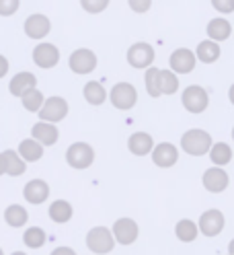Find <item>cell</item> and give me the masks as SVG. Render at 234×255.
Wrapping results in <instances>:
<instances>
[{
	"mask_svg": "<svg viewBox=\"0 0 234 255\" xmlns=\"http://www.w3.org/2000/svg\"><path fill=\"white\" fill-rule=\"evenodd\" d=\"M214 144V138L208 130L201 128H191V130L183 132L181 136V150L189 156H206Z\"/></svg>",
	"mask_w": 234,
	"mask_h": 255,
	"instance_id": "6da1fadb",
	"label": "cell"
},
{
	"mask_svg": "<svg viewBox=\"0 0 234 255\" xmlns=\"http://www.w3.org/2000/svg\"><path fill=\"white\" fill-rule=\"evenodd\" d=\"M181 105L193 116H199L210 107V93L201 85H189L181 93Z\"/></svg>",
	"mask_w": 234,
	"mask_h": 255,
	"instance_id": "7a4b0ae2",
	"label": "cell"
},
{
	"mask_svg": "<svg viewBox=\"0 0 234 255\" xmlns=\"http://www.w3.org/2000/svg\"><path fill=\"white\" fill-rule=\"evenodd\" d=\"M66 163H68V167H72L76 171H84L95 163V148L82 140L72 142L66 150Z\"/></svg>",
	"mask_w": 234,
	"mask_h": 255,
	"instance_id": "3957f363",
	"label": "cell"
},
{
	"mask_svg": "<svg viewBox=\"0 0 234 255\" xmlns=\"http://www.w3.org/2000/svg\"><path fill=\"white\" fill-rule=\"evenodd\" d=\"M70 114V105L64 97H60V95H52V97H45L43 101V107L39 109V120L41 122H50V124H60L64 122Z\"/></svg>",
	"mask_w": 234,
	"mask_h": 255,
	"instance_id": "277c9868",
	"label": "cell"
},
{
	"mask_svg": "<svg viewBox=\"0 0 234 255\" xmlns=\"http://www.w3.org/2000/svg\"><path fill=\"white\" fill-rule=\"evenodd\" d=\"M126 60L132 68L136 70H146L150 66H154V60H156V52L154 47L148 41H136L128 47V54Z\"/></svg>",
	"mask_w": 234,
	"mask_h": 255,
	"instance_id": "5b68a950",
	"label": "cell"
},
{
	"mask_svg": "<svg viewBox=\"0 0 234 255\" xmlns=\"http://www.w3.org/2000/svg\"><path fill=\"white\" fill-rule=\"evenodd\" d=\"M109 101L119 111H130L138 103V89L132 83H117L109 91Z\"/></svg>",
	"mask_w": 234,
	"mask_h": 255,
	"instance_id": "8992f818",
	"label": "cell"
},
{
	"mask_svg": "<svg viewBox=\"0 0 234 255\" xmlns=\"http://www.w3.org/2000/svg\"><path fill=\"white\" fill-rule=\"evenodd\" d=\"M86 247L92 253H97V255L111 253L113 247H115V239H113L111 229H107V227H92L86 233Z\"/></svg>",
	"mask_w": 234,
	"mask_h": 255,
	"instance_id": "52a82bcc",
	"label": "cell"
},
{
	"mask_svg": "<svg viewBox=\"0 0 234 255\" xmlns=\"http://www.w3.org/2000/svg\"><path fill=\"white\" fill-rule=\"evenodd\" d=\"M97 64H99V58L97 54L88 50V47H78V50H74L68 58V68L74 72V74H90L97 70Z\"/></svg>",
	"mask_w": 234,
	"mask_h": 255,
	"instance_id": "ba28073f",
	"label": "cell"
},
{
	"mask_svg": "<svg viewBox=\"0 0 234 255\" xmlns=\"http://www.w3.org/2000/svg\"><path fill=\"white\" fill-rule=\"evenodd\" d=\"M31 58H33L35 66L41 68V70H52L56 68L60 64V47L52 41H39L35 47H33V54H31Z\"/></svg>",
	"mask_w": 234,
	"mask_h": 255,
	"instance_id": "9c48e42d",
	"label": "cell"
},
{
	"mask_svg": "<svg viewBox=\"0 0 234 255\" xmlns=\"http://www.w3.org/2000/svg\"><path fill=\"white\" fill-rule=\"evenodd\" d=\"M23 31H25V35H27L29 39L43 41L45 37L52 33V21H50L48 14H43V12H33V14H29V17L25 19V23H23Z\"/></svg>",
	"mask_w": 234,
	"mask_h": 255,
	"instance_id": "30bf717a",
	"label": "cell"
},
{
	"mask_svg": "<svg viewBox=\"0 0 234 255\" xmlns=\"http://www.w3.org/2000/svg\"><path fill=\"white\" fill-rule=\"evenodd\" d=\"M197 66V58L195 52L189 47H177V50L168 56V68L175 74L183 76V74H191Z\"/></svg>",
	"mask_w": 234,
	"mask_h": 255,
	"instance_id": "8fae6325",
	"label": "cell"
},
{
	"mask_svg": "<svg viewBox=\"0 0 234 255\" xmlns=\"http://www.w3.org/2000/svg\"><path fill=\"white\" fill-rule=\"evenodd\" d=\"M201 185H204L206 191H210V194H222V191L228 189L230 185V175L224 167H210L204 171V175H201Z\"/></svg>",
	"mask_w": 234,
	"mask_h": 255,
	"instance_id": "7c38bea8",
	"label": "cell"
},
{
	"mask_svg": "<svg viewBox=\"0 0 234 255\" xmlns=\"http://www.w3.org/2000/svg\"><path fill=\"white\" fill-rule=\"evenodd\" d=\"M111 233H113V239L117 245H134L138 241V235H140V227L134 218H117L111 227Z\"/></svg>",
	"mask_w": 234,
	"mask_h": 255,
	"instance_id": "4fadbf2b",
	"label": "cell"
},
{
	"mask_svg": "<svg viewBox=\"0 0 234 255\" xmlns=\"http://www.w3.org/2000/svg\"><path fill=\"white\" fill-rule=\"evenodd\" d=\"M197 227H199V233L204 237H218L226 227V218H224L222 210L210 208V210H206L204 214L199 216Z\"/></svg>",
	"mask_w": 234,
	"mask_h": 255,
	"instance_id": "5bb4252c",
	"label": "cell"
},
{
	"mask_svg": "<svg viewBox=\"0 0 234 255\" xmlns=\"http://www.w3.org/2000/svg\"><path fill=\"white\" fill-rule=\"evenodd\" d=\"M150 156H152V163L158 169H170L179 163V148L175 144H170V142H160V144L154 146Z\"/></svg>",
	"mask_w": 234,
	"mask_h": 255,
	"instance_id": "9a60e30c",
	"label": "cell"
},
{
	"mask_svg": "<svg viewBox=\"0 0 234 255\" xmlns=\"http://www.w3.org/2000/svg\"><path fill=\"white\" fill-rule=\"evenodd\" d=\"M37 89V76L29 70H23V72H17L10 81H8V93L12 97L21 99L23 95H27L29 91Z\"/></svg>",
	"mask_w": 234,
	"mask_h": 255,
	"instance_id": "2e32d148",
	"label": "cell"
},
{
	"mask_svg": "<svg viewBox=\"0 0 234 255\" xmlns=\"http://www.w3.org/2000/svg\"><path fill=\"white\" fill-rule=\"evenodd\" d=\"M23 198L25 202L33 204V206H39L43 202H48L50 198V183L45 179H31L25 183L23 187Z\"/></svg>",
	"mask_w": 234,
	"mask_h": 255,
	"instance_id": "e0dca14e",
	"label": "cell"
},
{
	"mask_svg": "<svg viewBox=\"0 0 234 255\" xmlns=\"http://www.w3.org/2000/svg\"><path fill=\"white\" fill-rule=\"evenodd\" d=\"M31 138H35L41 146H54L56 142L60 140V130L56 124H50V122H37L31 128Z\"/></svg>",
	"mask_w": 234,
	"mask_h": 255,
	"instance_id": "ac0fdd59",
	"label": "cell"
},
{
	"mask_svg": "<svg viewBox=\"0 0 234 255\" xmlns=\"http://www.w3.org/2000/svg\"><path fill=\"white\" fill-rule=\"evenodd\" d=\"M156 146V142L152 138V134L148 132H134L130 138H128V150L134 154V156H148Z\"/></svg>",
	"mask_w": 234,
	"mask_h": 255,
	"instance_id": "d6986e66",
	"label": "cell"
},
{
	"mask_svg": "<svg viewBox=\"0 0 234 255\" xmlns=\"http://www.w3.org/2000/svg\"><path fill=\"white\" fill-rule=\"evenodd\" d=\"M206 33H208V39H212L216 43H222V41L230 39L232 25H230V21L226 17H214L206 27Z\"/></svg>",
	"mask_w": 234,
	"mask_h": 255,
	"instance_id": "ffe728a7",
	"label": "cell"
},
{
	"mask_svg": "<svg viewBox=\"0 0 234 255\" xmlns=\"http://www.w3.org/2000/svg\"><path fill=\"white\" fill-rule=\"evenodd\" d=\"M220 56H222L220 43H216V41H212V39L199 41L197 47H195V58H197V62H201V64H214V62L220 60Z\"/></svg>",
	"mask_w": 234,
	"mask_h": 255,
	"instance_id": "44dd1931",
	"label": "cell"
},
{
	"mask_svg": "<svg viewBox=\"0 0 234 255\" xmlns=\"http://www.w3.org/2000/svg\"><path fill=\"white\" fill-rule=\"evenodd\" d=\"M82 97H84V101L88 103V105H92V107H99V105H103L105 101H109V91L103 87V83H99V81H88L86 85H84V89H82Z\"/></svg>",
	"mask_w": 234,
	"mask_h": 255,
	"instance_id": "7402d4cb",
	"label": "cell"
},
{
	"mask_svg": "<svg viewBox=\"0 0 234 255\" xmlns=\"http://www.w3.org/2000/svg\"><path fill=\"white\" fill-rule=\"evenodd\" d=\"M19 156L23 158L25 163H37L41 161V156L45 152V146H41L35 138H25L19 142V148H17Z\"/></svg>",
	"mask_w": 234,
	"mask_h": 255,
	"instance_id": "603a6c76",
	"label": "cell"
},
{
	"mask_svg": "<svg viewBox=\"0 0 234 255\" xmlns=\"http://www.w3.org/2000/svg\"><path fill=\"white\" fill-rule=\"evenodd\" d=\"M52 222H56V225H66V222L72 220L74 216V208L72 204L68 200H54L50 204V210H48Z\"/></svg>",
	"mask_w": 234,
	"mask_h": 255,
	"instance_id": "cb8c5ba5",
	"label": "cell"
},
{
	"mask_svg": "<svg viewBox=\"0 0 234 255\" xmlns=\"http://www.w3.org/2000/svg\"><path fill=\"white\" fill-rule=\"evenodd\" d=\"M2 156H4V173L8 175V177H21V175H25L27 163L19 156L17 150L8 148V150L2 152Z\"/></svg>",
	"mask_w": 234,
	"mask_h": 255,
	"instance_id": "d4e9b609",
	"label": "cell"
},
{
	"mask_svg": "<svg viewBox=\"0 0 234 255\" xmlns=\"http://www.w3.org/2000/svg\"><path fill=\"white\" fill-rule=\"evenodd\" d=\"M4 222L10 229H23L29 222V212L21 204H10L4 210Z\"/></svg>",
	"mask_w": 234,
	"mask_h": 255,
	"instance_id": "484cf974",
	"label": "cell"
},
{
	"mask_svg": "<svg viewBox=\"0 0 234 255\" xmlns=\"http://www.w3.org/2000/svg\"><path fill=\"white\" fill-rule=\"evenodd\" d=\"M210 161L214 163V167H226L232 163V146L228 142H214L210 148Z\"/></svg>",
	"mask_w": 234,
	"mask_h": 255,
	"instance_id": "4316f807",
	"label": "cell"
},
{
	"mask_svg": "<svg viewBox=\"0 0 234 255\" xmlns=\"http://www.w3.org/2000/svg\"><path fill=\"white\" fill-rule=\"evenodd\" d=\"M175 235H177V239L181 243H193L197 239V235H199V227H197L195 220L183 218L175 225Z\"/></svg>",
	"mask_w": 234,
	"mask_h": 255,
	"instance_id": "83f0119b",
	"label": "cell"
},
{
	"mask_svg": "<svg viewBox=\"0 0 234 255\" xmlns=\"http://www.w3.org/2000/svg\"><path fill=\"white\" fill-rule=\"evenodd\" d=\"M144 87H146V93L152 99L162 97V93H160V68L150 66V68L144 70Z\"/></svg>",
	"mask_w": 234,
	"mask_h": 255,
	"instance_id": "f1b7e54d",
	"label": "cell"
},
{
	"mask_svg": "<svg viewBox=\"0 0 234 255\" xmlns=\"http://www.w3.org/2000/svg\"><path fill=\"white\" fill-rule=\"evenodd\" d=\"M181 89V81H179V74H175L170 68H160V93L170 97V95H177Z\"/></svg>",
	"mask_w": 234,
	"mask_h": 255,
	"instance_id": "f546056e",
	"label": "cell"
},
{
	"mask_svg": "<svg viewBox=\"0 0 234 255\" xmlns=\"http://www.w3.org/2000/svg\"><path fill=\"white\" fill-rule=\"evenodd\" d=\"M48 241V235L41 227H29L25 233H23V243L29 247V249H41Z\"/></svg>",
	"mask_w": 234,
	"mask_h": 255,
	"instance_id": "4dcf8cb0",
	"label": "cell"
},
{
	"mask_svg": "<svg viewBox=\"0 0 234 255\" xmlns=\"http://www.w3.org/2000/svg\"><path fill=\"white\" fill-rule=\"evenodd\" d=\"M43 101H45V95L39 89L29 91L27 95L21 97V105L25 111H29V114H39V109L43 107Z\"/></svg>",
	"mask_w": 234,
	"mask_h": 255,
	"instance_id": "1f68e13d",
	"label": "cell"
},
{
	"mask_svg": "<svg viewBox=\"0 0 234 255\" xmlns=\"http://www.w3.org/2000/svg\"><path fill=\"white\" fill-rule=\"evenodd\" d=\"M109 2L111 0H80V6L88 14H101L103 10H107Z\"/></svg>",
	"mask_w": 234,
	"mask_h": 255,
	"instance_id": "d6a6232c",
	"label": "cell"
},
{
	"mask_svg": "<svg viewBox=\"0 0 234 255\" xmlns=\"http://www.w3.org/2000/svg\"><path fill=\"white\" fill-rule=\"evenodd\" d=\"M21 8V0H0V17H12Z\"/></svg>",
	"mask_w": 234,
	"mask_h": 255,
	"instance_id": "836d02e7",
	"label": "cell"
},
{
	"mask_svg": "<svg viewBox=\"0 0 234 255\" xmlns=\"http://www.w3.org/2000/svg\"><path fill=\"white\" fill-rule=\"evenodd\" d=\"M216 12L220 14H232L234 12V0H210Z\"/></svg>",
	"mask_w": 234,
	"mask_h": 255,
	"instance_id": "e575fe53",
	"label": "cell"
},
{
	"mask_svg": "<svg viewBox=\"0 0 234 255\" xmlns=\"http://www.w3.org/2000/svg\"><path fill=\"white\" fill-rule=\"evenodd\" d=\"M128 6L136 14H146L152 8V0H128Z\"/></svg>",
	"mask_w": 234,
	"mask_h": 255,
	"instance_id": "d590c367",
	"label": "cell"
},
{
	"mask_svg": "<svg viewBox=\"0 0 234 255\" xmlns=\"http://www.w3.org/2000/svg\"><path fill=\"white\" fill-rule=\"evenodd\" d=\"M8 70H10V62H8V58L0 54V78H4V76L8 74Z\"/></svg>",
	"mask_w": 234,
	"mask_h": 255,
	"instance_id": "8d00e7d4",
	"label": "cell"
},
{
	"mask_svg": "<svg viewBox=\"0 0 234 255\" xmlns=\"http://www.w3.org/2000/svg\"><path fill=\"white\" fill-rule=\"evenodd\" d=\"M50 255H76V251L72 247H64V245H62V247H56Z\"/></svg>",
	"mask_w": 234,
	"mask_h": 255,
	"instance_id": "74e56055",
	"label": "cell"
},
{
	"mask_svg": "<svg viewBox=\"0 0 234 255\" xmlns=\"http://www.w3.org/2000/svg\"><path fill=\"white\" fill-rule=\"evenodd\" d=\"M228 101L232 103V107H234V83L230 85V89H228Z\"/></svg>",
	"mask_w": 234,
	"mask_h": 255,
	"instance_id": "f35d334b",
	"label": "cell"
},
{
	"mask_svg": "<svg viewBox=\"0 0 234 255\" xmlns=\"http://www.w3.org/2000/svg\"><path fill=\"white\" fill-rule=\"evenodd\" d=\"M2 175H6V173H4V156L0 152V177H2Z\"/></svg>",
	"mask_w": 234,
	"mask_h": 255,
	"instance_id": "ab89813d",
	"label": "cell"
},
{
	"mask_svg": "<svg viewBox=\"0 0 234 255\" xmlns=\"http://www.w3.org/2000/svg\"><path fill=\"white\" fill-rule=\"evenodd\" d=\"M228 255H234V239L228 243Z\"/></svg>",
	"mask_w": 234,
	"mask_h": 255,
	"instance_id": "60d3db41",
	"label": "cell"
},
{
	"mask_svg": "<svg viewBox=\"0 0 234 255\" xmlns=\"http://www.w3.org/2000/svg\"><path fill=\"white\" fill-rule=\"evenodd\" d=\"M10 255H27L25 251H14V253H10Z\"/></svg>",
	"mask_w": 234,
	"mask_h": 255,
	"instance_id": "b9f144b4",
	"label": "cell"
},
{
	"mask_svg": "<svg viewBox=\"0 0 234 255\" xmlns=\"http://www.w3.org/2000/svg\"><path fill=\"white\" fill-rule=\"evenodd\" d=\"M232 142H234V126H232Z\"/></svg>",
	"mask_w": 234,
	"mask_h": 255,
	"instance_id": "7bdbcfd3",
	"label": "cell"
},
{
	"mask_svg": "<svg viewBox=\"0 0 234 255\" xmlns=\"http://www.w3.org/2000/svg\"><path fill=\"white\" fill-rule=\"evenodd\" d=\"M0 255H4V251H2V247H0Z\"/></svg>",
	"mask_w": 234,
	"mask_h": 255,
	"instance_id": "ee69618b",
	"label": "cell"
}]
</instances>
